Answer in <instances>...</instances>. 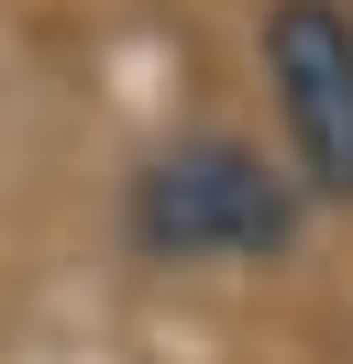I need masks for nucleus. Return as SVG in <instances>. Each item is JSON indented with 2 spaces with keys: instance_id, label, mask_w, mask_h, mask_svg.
Returning a JSON list of instances; mask_svg holds the SVG:
<instances>
[{
  "instance_id": "f03ea898",
  "label": "nucleus",
  "mask_w": 353,
  "mask_h": 364,
  "mask_svg": "<svg viewBox=\"0 0 353 364\" xmlns=\"http://www.w3.org/2000/svg\"><path fill=\"white\" fill-rule=\"evenodd\" d=\"M265 77H276L298 177L320 199H353V11L331 0H276L265 11Z\"/></svg>"
},
{
  "instance_id": "f257e3e1",
  "label": "nucleus",
  "mask_w": 353,
  "mask_h": 364,
  "mask_svg": "<svg viewBox=\"0 0 353 364\" xmlns=\"http://www.w3.org/2000/svg\"><path fill=\"white\" fill-rule=\"evenodd\" d=\"M132 243L154 265H265L298 243V188L232 133H199L132 177Z\"/></svg>"
}]
</instances>
